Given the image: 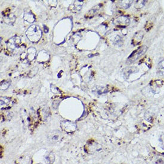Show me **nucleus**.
Here are the masks:
<instances>
[{
	"instance_id": "obj_1",
	"label": "nucleus",
	"mask_w": 164,
	"mask_h": 164,
	"mask_svg": "<svg viewBox=\"0 0 164 164\" xmlns=\"http://www.w3.org/2000/svg\"><path fill=\"white\" fill-rule=\"evenodd\" d=\"M26 35L30 41L37 42L42 37V31L38 26L32 25L26 31Z\"/></svg>"
},
{
	"instance_id": "obj_2",
	"label": "nucleus",
	"mask_w": 164,
	"mask_h": 164,
	"mask_svg": "<svg viewBox=\"0 0 164 164\" xmlns=\"http://www.w3.org/2000/svg\"><path fill=\"white\" fill-rule=\"evenodd\" d=\"M22 41L20 37L15 36L8 40L7 42V48L8 51L13 54H17L21 48Z\"/></svg>"
},
{
	"instance_id": "obj_3",
	"label": "nucleus",
	"mask_w": 164,
	"mask_h": 164,
	"mask_svg": "<svg viewBox=\"0 0 164 164\" xmlns=\"http://www.w3.org/2000/svg\"><path fill=\"white\" fill-rule=\"evenodd\" d=\"M148 50L146 46H141L139 47L137 50L134 51L132 54L129 56L126 60V63L128 64H131L138 60V59L141 57L143 54H144Z\"/></svg>"
},
{
	"instance_id": "obj_4",
	"label": "nucleus",
	"mask_w": 164,
	"mask_h": 164,
	"mask_svg": "<svg viewBox=\"0 0 164 164\" xmlns=\"http://www.w3.org/2000/svg\"><path fill=\"white\" fill-rule=\"evenodd\" d=\"M60 127L64 132L72 133L76 131L77 125L75 122L70 121H63L60 122Z\"/></svg>"
},
{
	"instance_id": "obj_5",
	"label": "nucleus",
	"mask_w": 164,
	"mask_h": 164,
	"mask_svg": "<svg viewBox=\"0 0 164 164\" xmlns=\"http://www.w3.org/2000/svg\"><path fill=\"white\" fill-rule=\"evenodd\" d=\"M130 24V19L126 16H119L117 17L114 21L113 24L119 28H126Z\"/></svg>"
},
{
	"instance_id": "obj_6",
	"label": "nucleus",
	"mask_w": 164,
	"mask_h": 164,
	"mask_svg": "<svg viewBox=\"0 0 164 164\" xmlns=\"http://www.w3.org/2000/svg\"><path fill=\"white\" fill-rule=\"evenodd\" d=\"M100 148H101L100 146L93 141L88 142L84 147V150L88 154L94 153L95 152L100 150Z\"/></svg>"
},
{
	"instance_id": "obj_7",
	"label": "nucleus",
	"mask_w": 164,
	"mask_h": 164,
	"mask_svg": "<svg viewBox=\"0 0 164 164\" xmlns=\"http://www.w3.org/2000/svg\"><path fill=\"white\" fill-rule=\"evenodd\" d=\"M36 57V49L33 47L29 48L26 52L24 53V59L27 62H31Z\"/></svg>"
},
{
	"instance_id": "obj_8",
	"label": "nucleus",
	"mask_w": 164,
	"mask_h": 164,
	"mask_svg": "<svg viewBox=\"0 0 164 164\" xmlns=\"http://www.w3.org/2000/svg\"><path fill=\"white\" fill-rule=\"evenodd\" d=\"M84 4L83 1L80 0H77L74 1L69 7V10H70L71 12L73 13H78L82 7V6Z\"/></svg>"
},
{
	"instance_id": "obj_9",
	"label": "nucleus",
	"mask_w": 164,
	"mask_h": 164,
	"mask_svg": "<svg viewBox=\"0 0 164 164\" xmlns=\"http://www.w3.org/2000/svg\"><path fill=\"white\" fill-rule=\"evenodd\" d=\"M13 104L11 99L7 97H1V109L6 110L10 109Z\"/></svg>"
},
{
	"instance_id": "obj_10",
	"label": "nucleus",
	"mask_w": 164,
	"mask_h": 164,
	"mask_svg": "<svg viewBox=\"0 0 164 164\" xmlns=\"http://www.w3.org/2000/svg\"><path fill=\"white\" fill-rule=\"evenodd\" d=\"M164 85V82L161 80H155L150 83V88L153 93H158L160 89Z\"/></svg>"
},
{
	"instance_id": "obj_11",
	"label": "nucleus",
	"mask_w": 164,
	"mask_h": 164,
	"mask_svg": "<svg viewBox=\"0 0 164 164\" xmlns=\"http://www.w3.org/2000/svg\"><path fill=\"white\" fill-rule=\"evenodd\" d=\"M144 32L142 31L137 32L133 36L132 44L134 46H137L139 44L144 37Z\"/></svg>"
},
{
	"instance_id": "obj_12",
	"label": "nucleus",
	"mask_w": 164,
	"mask_h": 164,
	"mask_svg": "<svg viewBox=\"0 0 164 164\" xmlns=\"http://www.w3.org/2000/svg\"><path fill=\"white\" fill-rule=\"evenodd\" d=\"M24 20H26V22L31 23V24L33 23L36 20L35 16L30 10L29 11H26L24 12Z\"/></svg>"
},
{
	"instance_id": "obj_13",
	"label": "nucleus",
	"mask_w": 164,
	"mask_h": 164,
	"mask_svg": "<svg viewBox=\"0 0 164 164\" xmlns=\"http://www.w3.org/2000/svg\"><path fill=\"white\" fill-rule=\"evenodd\" d=\"M50 57V55L47 53V51L42 50L40 51L38 55H37V60L39 62H45L48 60Z\"/></svg>"
},
{
	"instance_id": "obj_14",
	"label": "nucleus",
	"mask_w": 164,
	"mask_h": 164,
	"mask_svg": "<svg viewBox=\"0 0 164 164\" xmlns=\"http://www.w3.org/2000/svg\"><path fill=\"white\" fill-rule=\"evenodd\" d=\"M16 20V17L13 13H8L4 16V21L6 24H13Z\"/></svg>"
},
{
	"instance_id": "obj_15",
	"label": "nucleus",
	"mask_w": 164,
	"mask_h": 164,
	"mask_svg": "<svg viewBox=\"0 0 164 164\" xmlns=\"http://www.w3.org/2000/svg\"><path fill=\"white\" fill-rule=\"evenodd\" d=\"M61 137V134L59 131H54L53 133H51L48 135V139L51 142L53 143H55L57 142L58 141L60 140V137Z\"/></svg>"
},
{
	"instance_id": "obj_16",
	"label": "nucleus",
	"mask_w": 164,
	"mask_h": 164,
	"mask_svg": "<svg viewBox=\"0 0 164 164\" xmlns=\"http://www.w3.org/2000/svg\"><path fill=\"white\" fill-rule=\"evenodd\" d=\"M101 6V5H98V6H95L93 8H91V10L87 13V14L86 15V18H91V17H93L94 16H95V15L98 13V12H99L100 8L101 7H99V6Z\"/></svg>"
},
{
	"instance_id": "obj_17",
	"label": "nucleus",
	"mask_w": 164,
	"mask_h": 164,
	"mask_svg": "<svg viewBox=\"0 0 164 164\" xmlns=\"http://www.w3.org/2000/svg\"><path fill=\"white\" fill-rule=\"evenodd\" d=\"M138 71H139V69L135 67H131L129 68H125L124 72L125 78H128L129 76L130 75V74L133 73H136Z\"/></svg>"
},
{
	"instance_id": "obj_18",
	"label": "nucleus",
	"mask_w": 164,
	"mask_h": 164,
	"mask_svg": "<svg viewBox=\"0 0 164 164\" xmlns=\"http://www.w3.org/2000/svg\"><path fill=\"white\" fill-rule=\"evenodd\" d=\"M133 2V1H130V0L121 1L120 2V6L121 8L126 9V8H129L131 6Z\"/></svg>"
},
{
	"instance_id": "obj_19",
	"label": "nucleus",
	"mask_w": 164,
	"mask_h": 164,
	"mask_svg": "<svg viewBox=\"0 0 164 164\" xmlns=\"http://www.w3.org/2000/svg\"><path fill=\"white\" fill-rule=\"evenodd\" d=\"M55 155L52 152H49L45 156L46 161L48 164H52L55 161Z\"/></svg>"
},
{
	"instance_id": "obj_20",
	"label": "nucleus",
	"mask_w": 164,
	"mask_h": 164,
	"mask_svg": "<svg viewBox=\"0 0 164 164\" xmlns=\"http://www.w3.org/2000/svg\"><path fill=\"white\" fill-rule=\"evenodd\" d=\"M157 72L159 75L163 76L164 75V60L161 61L158 64L157 68Z\"/></svg>"
},
{
	"instance_id": "obj_21",
	"label": "nucleus",
	"mask_w": 164,
	"mask_h": 164,
	"mask_svg": "<svg viewBox=\"0 0 164 164\" xmlns=\"http://www.w3.org/2000/svg\"><path fill=\"white\" fill-rule=\"evenodd\" d=\"M144 117L148 122H152L154 119L153 115L152 113L151 112H149V111H147L146 112V113L144 114Z\"/></svg>"
},
{
	"instance_id": "obj_22",
	"label": "nucleus",
	"mask_w": 164,
	"mask_h": 164,
	"mask_svg": "<svg viewBox=\"0 0 164 164\" xmlns=\"http://www.w3.org/2000/svg\"><path fill=\"white\" fill-rule=\"evenodd\" d=\"M11 84L10 81H3L1 83V89L2 90H5L7 89Z\"/></svg>"
},
{
	"instance_id": "obj_23",
	"label": "nucleus",
	"mask_w": 164,
	"mask_h": 164,
	"mask_svg": "<svg viewBox=\"0 0 164 164\" xmlns=\"http://www.w3.org/2000/svg\"><path fill=\"white\" fill-rule=\"evenodd\" d=\"M94 91L96 92L98 94H102L106 93L108 91V88L104 87H98L97 89H96Z\"/></svg>"
},
{
	"instance_id": "obj_24",
	"label": "nucleus",
	"mask_w": 164,
	"mask_h": 164,
	"mask_svg": "<svg viewBox=\"0 0 164 164\" xmlns=\"http://www.w3.org/2000/svg\"><path fill=\"white\" fill-rule=\"evenodd\" d=\"M146 1H136L135 2V7L137 8H142L144 6Z\"/></svg>"
}]
</instances>
